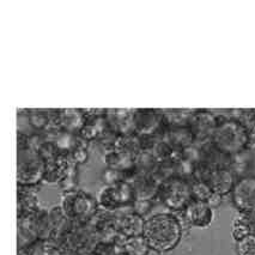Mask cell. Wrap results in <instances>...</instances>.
I'll return each instance as SVG.
<instances>
[{"mask_svg":"<svg viewBox=\"0 0 255 255\" xmlns=\"http://www.w3.org/2000/svg\"><path fill=\"white\" fill-rule=\"evenodd\" d=\"M205 182L211 187L213 193L223 195L230 193L235 186L236 181L234 173L228 168H210Z\"/></svg>","mask_w":255,"mask_h":255,"instance_id":"ba28073f","label":"cell"},{"mask_svg":"<svg viewBox=\"0 0 255 255\" xmlns=\"http://www.w3.org/2000/svg\"><path fill=\"white\" fill-rule=\"evenodd\" d=\"M81 255H97V254L95 253V252H89V253H83Z\"/></svg>","mask_w":255,"mask_h":255,"instance_id":"ffe728a7","label":"cell"},{"mask_svg":"<svg viewBox=\"0 0 255 255\" xmlns=\"http://www.w3.org/2000/svg\"><path fill=\"white\" fill-rule=\"evenodd\" d=\"M145 221L141 216L135 212L125 213L118 218L117 228L125 237H133L143 235Z\"/></svg>","mask_w":255,"mask_h":255,"instance_id":"30bf717a","label":"cell"},{"mask_svg":"<svg viewBox=\"0 0 255 255\" xmlns=\"http://www.w3.org/2000/svg\"><path fill=\"white\" fill-rule=\"evenodd\" d=\"M103 180H105L106 186L115 185V183L121 182V173L120 170H117V169H109L107 173L103 174Z\"/></svg>","mask_w":255,"mask_h":255,"instance_id":"e0dca14e","label":"cell"},{"mask_svg":"<svg viewBox=\"0 0 255 255\" xmlns=\"http://www.w3.org/2000/svg\"><path fill=\"white\" fill-rule=\"evenodd\" d=\"M241 215L243 219H245L246 224H247L251 235L255 236V211L248 212V213H241Z\"/></svg>","mask_w":255,"mask_h":255,"instance_id":"ac0fdd59","label":"cell"},{"mask_svg":"<svg viewBox=\"0 0 255 255\" xmlns=\"http://www.w3.org/2000/svg\"><path fill=\"white\" fill-rule=\"evenodd\" d=\"M150 247L143 235L125 237L123 242V253L127 255H147Z\"/></svg>","mask_w":255,"mask_h":255,"instance_id":"8fae6325","label":"cell"},{"mask_svg":"<svg viewBox=\"0 0 255 255\" xmlns=\"http://www.w3.org/2000/svg\"><path fill=\"white\" fill-rule=\"evenodd\" d=\"M18 255H19V254H18Z\"/></svg>","mask_w":255,"mask_h":255,"instance_id":"7402d4cb","label":"cell"},{"mask_svg":"<svg viewBox=\"0 0 255 255\" xmlns=\"http://www.w3.org/2000/svg\"><path fill=\"white\" fill-rule=\"evenodd\" d=\"M60 209L66 219L85 222L96 212L97 201L83 192L70 191L62 197Z\"/></svg>","mask_w":255,"mask_h":255,"instance_id":"277c9868","label":"cell"},{"mask_svg":"<svg viewBox=\"0 0 255 255\" xmlns=\"http://www.w3.org/2000/svg\"><path fill=\"white\" fill-rule=\"evenodd\" d=\"M212 138L219 151L225 155H235L247 146L249 134L245 125L235 120H227L217 125Z\"/></svg>","mask_w":255,"mask_h":255,"instance_id":"7a4b0ae2","label":"cell"},{"mask_svg":"<svg viewBox=\"0 0 255 255\" xmlns=\"http://www.w3.org/2000/svg\"><path fill=\"white\" fill-rule=\"evenodd\" d=\"M231 234H233L234 240H235L236 242L240 241V240L243 239V237L251 235L247 224H246V222H245V219H243L242 215H240L239 217L235 218V221H234Z\"/></svg>","mask_w":255,"mask_h":255,"instance_id":"2e32d148","label":"cell"},{"mask_svg":"<svg viewBox=\"0 0 255 255\" xmlns=\"http://www.w3.org/2000/svg\"><path fill=\"white\" fill-rule=\"evenodd\" d=\"M222 203V195H219V194H216V193H213V195L211 198H210V200L207 201V204H209L210 206L212 207H217L219 204Z\"/></svg>","mask_w":255,"mask_h":255,"instance_id":"d6986e66","label":"cell"},{"mask_svg":"<svg viewBox=\"0 0 255 255\" xmlns=\"http://www.w3.org/2000/svg\"><path fill=\"white\" fill-rule=\"evenodd\" d=\"M158 118L155 114H147V113H144V114H138L137 117L133 120V124L137 126V128L140 132L143 133H149L152 132L153 129L158 126Z\"/></svg>","mask_w":255,"mask_h":255,"instance_id":"7c38bea8","label":"cell"},{"mask_svg":"<svg viewBox=\"0 0 255 255\" xmlns=\"http://www.w3.org/2000/svg\"><path fill=\"white\" fill-rule=\"evenodd\" d=\"M46 162L43 157L34 150H18V164H17V181L23 187L36 185L44 179Z\"/></svg>","mask_w":255,"mask_h":255,"instance_id":"3957f363","label":"cell"},{"mask_svg":"<svg viewBox=\"0 0 255 255\" xmlns=\"http://www.w3.org/2000/svg\"><path fill=\"white\" fill-rule=\"evenodd\" d=\"M194 127L195 131H197L198 134H203L205 135L207 133H211V135L213 134L216 129V121L213 119L212 115L210 114H200L198 115L197 119L194 121Z\"/></svg>","mask_w":255,"mask_h":255,"instance_id":"5bb4252c","label":"cell"},{"mask_svg":"<svg viewBox=\"0 0 255 255\" xmlns=\"http://www.w3.org/2000/svg\"><path fill=\"white\" fill-rule=\"evenodd\" d=\"M231 198L241 213L255 211V176H245L237 180L231 191Z\"/></svg>","mask_w":255,"mask_h":255,"instance_id":"52a82bcc","label":"cell"},{"mask_svg":"<svg viewBox=\"0 0 255 255\" xmlns=\"http://www.w3.org/2000/svg\"><path fill=\"white\" fill-rule=\"evenodd\" d=\"M185 218L197 228H206L213 221V209L205 201L192 200L185 209Z\"/></svg>","mask_w":255,"mask_h":255,"instance_id":"9c48e42d","label":"cell"},{"mask_svg":"<svg viewBox=\"0 0 255 255\" xmlns=\"http://www.w3.org/2000/svg\"><path fill=\"white\" fill-rule=\"evenodd\" d=\"M143 236L150 249L167 253L179 245L182 237V225L170 213H156L145 219Z\"/></svg>","mask_w":255,"mask_h":255,"instance_id":"6da1fadb","label":"cell"},{"mask_svg":"<svg viewBox=\"0 0 255 255\" xmlns=\"http://www.w3.org/2000/svg\"><path fill=\"white\" fill-rule=\"evenodd\" d=\"M191 192H192V199L198 201H207L213 195V191L211 189L205 181L195 180L191 185Z\"/></svg>","mask_w":255,"mask_h":255,"instance_id":"4fadbf2b","label":"cell"},{"mask_svg":"<svg viewBox=\"0 0 255 255\" xmlns=\"http://www.w3.org/2000/svg\"><path fill=\"white\" fill-rule=\"evenodd\" d=\"M135 191L128 182L115 183V185L105 186L100 191L97 197V205L106 210H117L120 207L134 203Z\"/></svg>","mask_w":255,"mask_h":255,"instance_id":"5b68a950","label":"cell"},{"mask_svg":"<svg viewBox=\"0 0 255 255\" xmlns=\"http://www.w3.org/2000/svg\"><path fill=\"white\" fill-rule=\"evenodd\" d=\"M164 205L173 210H185L192 200L191 185L182 179H170L159 189Z\"/></svg>","mask_w":255,"mask_h":255,"instance_id":"8992f818","label":"cell"},{"mask_svg":"<svg viewBox=\"0 0 255 255\" xmlns=\"http://www.w3.org/2000/svg\"><path fill=\"white\" fill-rule=\"evenodd\" d=\"M237 255H255V236L248 235L236 242Z\"/></svg>","mask_w":255,"mask_h":255,"instance_id":"9a60e30c","label":"cell"},{"mask_svg":"<svg viewBox=\"0 0 255 255\" xmlns=\"http://www.w3.org/2000/svg\"><path fill=\"white\" fill-rule=\"evenodd\" d=\"M118 255H127V254H125V253H120V254H118Z\"/></svg>","mask_w":255,"mask_h":255,"instance_id":"44dd1931","label":"cell"}]
</instances>
